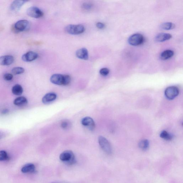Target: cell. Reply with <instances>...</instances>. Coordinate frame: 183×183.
Instances as JSON below:
<instances>
[{"instance_id":"28","label":"cell","mask_w":183,"mask_h":183,"mask_svg":"<svg viewBox=\"0 0 183 183\" xmlns=\"http://www.w3.org/2000/svg\"><path fill=\"white\" fill-rule=\"evenodd\" d=\"M82 7L84 9L88 10V9H91L92 7V5L90 4L84 3Z\"/></svg>"},{"instance_id":"4","label":"cell","mask_w":183,"mask_h":183,"mask_svg":"<svg viewBox=\"0 0 183 183\" xmlns=\"http://www.w3.org/2000/svg\"><path fill=\"white\" fill-rule=\"evenodd\" d=\"M98 142L101 148L105 152L108 154H111L112 149L111 144L106 138L102 136H99Z\"/></svg>"},{"instance_id":"5","label":"cell","mask_w":183,"mask_h":183,"mask_svg":"<svg viewBox=\"0 0 183 183\" xmlns=\"http://www.w3.org/2000/svg\"><path fill=\"white\" fill-rule=\"evenodd\" d=\"M145 39L142 35L136 33L131 35L128 38V43L133 46L140 45L144 42Z\"/></svg>"},{"instance_id":"18","label":"cell","mask_w":183,"mask_h":183,"mask_svg":"<svg viewBox=\"0 0 183 183\" xmlns=\"http://www.w3.org/2000/svg\"><path fill=\"white\" fill-rule=\"evenodd\" d=\"M28 100L26 97H19L17 98L14 101V104L17 106H22L27 104Z\"/></svg>"},{"instance_id":"2","label":"cell","mask_w":183,"mask_h":183,"mask_svg":"<svg viewBox=\"0 0 183 183\" xmlns=\"http://www.w3.org/2000/svg\"><path fill=\"white\" fill-rule=\"evenodd\" d=\"M60 159L62 162L69 165H73L76 162L75 155L73 152L70 150H67L62 152L60 155Z\"/></svg>"},{"instance_id":"11","label":"cell","mask_w":183,"mask_h":183,"mask_svg":"<svg viewBox=\"0 0 183 183\" xmlns=\"http://www.w3.org/2000/svg\"><path fill=\"white\" fill-rule=\"evenodd\" d=\"M28 1H20L16 0L12 2L11 4L10 9L11 10L14 12H17L21 9V8Z\"/></svg>"},{"instance_id":"8","label":"cell","mask_w":183,"mask_h":183,"mask_svg":"<svg viewBox=\"0 0 183 183\" xmlns=\"http://www.w3.org/2000/svg\"><path fill=\"white\" fill-rule=\"evenodd\" d=\"M15 26L19 32L28 30L30 27V23L26 20H21L15 23Z\"/></svg>"},{"instance_id":"32","label":"cell","mask_w":183,"mask_h":183,"mask_svg":"<svg viewBox=\"0 0 183 183\" xmlns=\"http://www.w3.org/2000/svg\"><path fill=\"white\" fill-rule=\"evenodd\" d=\"M62 183L57 182H52V183Z\"/></svg>"},{"instance_id":"15","label":"cell","mask_w":183,"mask_h":183,"mask_svg":"<svg viewBox=\"0 0 183 183\" xmlns=\"http://www.w3.org/2000/svg\"><path fill=\"white\" fill-rule=\"evenodd\" d=\"M171 35L169 33H161L158 34L155 37V40L159 42H162L169 40L172 38Z\"/></svg>"},{"instance_id":"10","label":"cell","mask_w":183,"mask_h":183,"mask_svg":"<svg viewBox=\"0 0 183 183\" xmlns=\"http://www.w3.org/2000/svg\"><path fill=\"white\" fill-rule=\"evenodd\" d=\"M15 59L13 56L6 55L0 57V64L2 66H9L13 63Z\"/></svg>"},{"instance_id":"14","label":"cell","mask_w":183,"mask_h":183,"mask_svg":"<svg viewBox=\"0 0 183 183\" xmlns=\"http://www.w3.org/2000/svg\"><path fill=\"white\" fill-rule=\"evenodd\" d=\"M57 94L55 93H48L45 95L42 99V101L44 104H48L53 101L57 98Z\"/></svg>"},{"instance_id":"1","label":"cell","mask_w":183,"mask_h":183,"mask_svg":"<svg viewBox=\"0 0 183 183\" xmlns=\"http://www.w3.org/2000/svg\"><path fill=\"white\" fill-rule=\"evenodd\" d=\"M52 83L58 85L67 86L71 82V78L68 75H62L59 74H54L50 78Z\"/></svg>"},{"instance_id":"3","label":"cell","mask_w":183,"mask_h":183,"mask_svg":"<svg viewBox=\"0 0 183 183\" xmlns=\"http://www.w3.org/2000/svg\"><path fill=\"white\" fill-rule=\"evenodd\" d=\"M85 27L82 25L70 24L67 26L65 30L68 33L72 35H78L85 32Z\"/></svg>"},{"instance_id":"17","label":"cell","mask_w":183,"mask_h":183,"mask_svg":"<svg viewBox=\"0 0 183 183\" xmlns=\"http://www.w3.org/2000/svg\"><path fill=\"white\" fill-rule=\"evenodd\" d=\"M174 55L173 51L171 50L164 51L161 54L160 57L161 60H167L168 59Z\"/></svg>"},{"instance_id":"21","label":"cell","mask_w":183,"mask_h":183,"mask_svg":"<svg viewBox=\"0 0 183 183\" xmlns=\"http://www.w3.org/2000/svg\"><path fill=\"white\" fill-rule=\"evenodd\" d=\"M175 27V24L171 22L164 23L160 25L161 28L166 30H171L174 29Z\"/></svg>"},{"instance_id":"25","label":"cell","mask_w":183,"mask_h":183,"mask_svg":"<svg viewBox=\"0 0 183 183\" xmlns=\"http://www.w3.org/2000/svg\"><path fill=\"white\" fill-rule=\"evenodd\" d=\"M100 73L101 75L105 76L108 75L110 73L109 69L107 68H102L100 71Z\"/></svg>"},{"instance_id":"31","label":"cell","mask_w":183,"mask_h":183,"mask_svg":"<svg viewBox=\"0 0 183 183\" xmlns=\"http://www.w3.org/2000/svg\"><path fill=\"white\" fill-rule=\"evenodd\" d=\"M8 112V110H3V111L2 113L3 114H7V113Z\"/></svg>"},{"instance_id":"27","label":"cell","mask_w":183,"mask_h":183,"mask_svg":"<svg viewBox=\"0 0 183 183\" xmlns=\"http://www.w3.org/2000/svg\"><path fill=\"white\" fill-rule=\"evenodd\" d=\"M13 78V76L10 73H6L4 76V78L5 80L7 81H10L12 80Z\"/></svg>"},{"instance_id":"7","label":"cell","mask_w":183,"mask_h":183,"mask_svg":"<svg viewBox=\"0 0 183 183\" xmlns=\"http://www.w3.org/2000/svg\"><path fill=\"white\" fill-rule=\"evenodd\" d=\"M27 14L31 17L35 18H41L44 15V13L41 10L35 7H32L28 8Z\"/></svg>"},{"instance_id":"24","label":"cell","mask_w":183,"mask_h":183,"mask_svg":"<svg viewBox=\"0 0 183 183\" xmlns=\"http://www.w3.org/2000/svg\"><path fill=\"white\" fill-rule=\"evenodd\" d=\"M24 71L25 70L24 68L21 67H14L12 70V73L15 75L22 74L24 73Z\"/></svg>"},{"instance_id":"22","label":"cell","mask_w":183,"mask_h":183,"mask_svg":"<svg viewBox=\"0 0 183 183\" xmlns=\"http://www.w3.org/2000/svg\"><path fill=\"white\" fill-rule=\"evenodd\" d=\"M160 136L162 139L167 141L171 140L173 139V136L166 131H162L160 133Z\"/></svg>"},{"instance_id":"16","label":"cell","mask_w":183,"mask_h":183,"mask_svg":"<svg viewBox=\"0 0 183 183\" xmlns=\"http://www.w3.org/2000/svg\"><path fill=\"white\" fill-rule=\"evenodd\" d=\"M23 173H32L35 171V167L33 164L28 163L26 164L21 169Z\"/></svg>"},{"instance_id":"20","label":"cell","mask_w":183,"mask_h":183,"mask_svg":"<svg viewBox=\"0 0 183 183\" xmlns=\"http://www.w3.org/2000/svg\"><path fill=\"white\" fill-rule=\"evenodd\" d=\"M139 148L143 151H146L149 147V142L146 139H143L139 144Z\"/></svg>"},{"instance_id":"26","label":"cell","mask_w":183,"mask_h":183,"mask_svg":"<svg viewBox=\"0 0 183 183\" xmlns=\"http://www.w3.org/2000/svg\"><path fill=\"white\" fill-rule=\"evenodd\" d=\"M70 123L69 121H64L62 122L61 124V126L62 128H63V129H67L69 128L70 126Z\"/></svg>"},{"instance_id":"19","label":"cell","mask_w":183,"mask_h":183,"mask_svg":"<svg viewBox=\"0 0 183 183\" xmlns=\"http://www.w3.org/2000/svg\"><path fill=\"white\" fill-rule=\"evenodd\" d=\"M23 91V89L22 87L19 84L15 85L12 88V92L15 95H21L22 94Z\"/></svg>"},{"instance_id":"12","label":"cell","mask_w":183,"mask_h":183,"mask_svg":"<svg viewBox=\"0 0 183 183\" xmlns=\"http://www.w3.org/2000/svg\"><path fill=\"white\" fill-rule=\"evenodd\" d=\"M81 123L83 126L87 127L90 129H93L95 128V123L94 120L89 117H85L82 119Z\"/></svg>"},{"instance_id":"9","label":"cell","mask_w":183,"mask_h":183,"mask_svg":"<svg viewBox=\"0 0 183 183\" xmlns=\"http://www.w3.org/2000/svg\"><path fill=\"white\" fill-rule=\"evenodd\" d=\"M38 57V55L36 53L33 52V51H29L24 54L22 55L21 58L23 61L26 62H30L36 60Z\"/></svg>"},{"instance_id":"13","label":"cell","mask_w":183,"mask_h":183,"mask_svg":"<svg viewBox=\"0 0 183 183\" xmlns=\"http://www.w3.org/2000/svg\"><path fill=\"white\" fill-rule=\"evenodd\" d=\"M76 55L80 59L88 60L89 55L88 51L86 48H82L78 49L76 52Z\"/></svg>"},{"instance_id":"23","label":"cell","mask_w":183,"mask_h":183,"mask_svg":"<svg viewBox=\"0 0 183 183\" xmlns=\"http://www.w3.org/2000/svg\"><path fill=\"white\" fill-rule=\"evenodd\" d=\"M10 157L7 152L5 151H0V161H8Z\"/></svg>"},{"instance_id":"30","label":"cell","mask_w":183,"mask_h":183,"mask_svg":"<svg viewBox=\"0 0 183 183\" xmlns=\"http://www.w3.org/2000/svg\"><path fill=\"white\" fill-rule=\"evenodd\" d=\"M11 29L12 31L14 33H19V32L17 30L16 28H15V25L14 24L11 26Z\"/></svg>"},{"instance_id":"29","label":"cell","mask_w":183,"mask_h":183,"mask_svg":"<svg viewBox=\"0 0 183 183\" xmlns=\"http://www.w3.org/2000/svg\"><path fill=\"white\" fill-rule=\"evenodd\" d=\"M96 27L98 29H102L105 27V25L103 23L101 22H98L96 24Z\"/></svg>"},{"instance_id":"6","label":"cell","mask_w":183,"mask_h":183,"mask_svg":"<svg viewBox=\"0 0 183 183\" xmlns=\"http://www.w3.org/2000/svg\"><path fill=\"white\" fill-rule=\"evenodd\" d=\"M179 88L175 86H171L166 89L165 92L166 97L168 100H172L179 95Z\"/></svg>"}]
</instances>
